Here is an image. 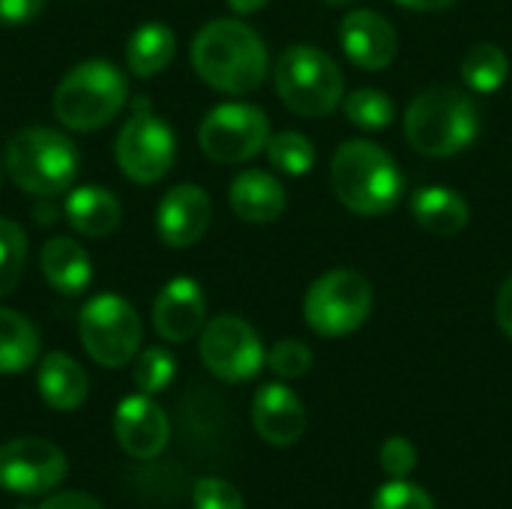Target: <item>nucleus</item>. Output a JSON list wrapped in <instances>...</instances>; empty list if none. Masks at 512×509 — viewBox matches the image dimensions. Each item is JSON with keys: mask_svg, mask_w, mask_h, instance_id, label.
Returning <instances> with one entry per match:
<instances>
[{"mask_svg": "<svg viewBox=\"0 0 512 509\" xmlns=\"http://www.w3.org/2000/svg\"><path fill=\"white\" fill-rule=\"evenodd\" d=\"M192 66L213 90L243 96L264 84L270 57L249 24L237 18H216L192 39Z\"/></svg>", "mask_w": 512, "mask_h": 509, "instance_id": "obj_1", "label": "nucleus"}, {"mask_svg": "<svg viewBox=\"0 0 512 509\" xmlns=\"http://www.w3.org/2000/svg\"><path fill=\"white\" fill-rule=\"evenodd\" d=\"M330 183L336 198L357 216H384L405 192V180L393 156L363 138L345 141L336 150Z\"/></svg>", "mask_w": 512, "mask_h": 509, "instance_id": "obj_2", "label": "nucleus"}, {"mask_svg": "<svg viewBox=\"0 0 512 509\" xmlns=\"http://www.w3.org/2000/svg\"><path fill=\"white\" fill-rule=\"evenodd\" d=\"M480 135V111L465 90L429 87L408 105L405 138L408 144L429 156L447 159L468 150Z\"/></svg>", "mask_w": 512, "mask_h": 509, "instance_id": "obj_3", "label": "nucleus"}, {"mask_svg": "<svg viewBox=\"0 0 512 509\" xmlns=\"http://www.w3.org/2000/svg\"><path fill=\"white\" fill-rule=\"evenodd\" d=\"M129 99L126 75L108 60L78 63L54 90V117L72 132H93L111 123Z\"/></svg>", "mask_w": 512, "mask_h": 509, "instance_id": "obj_4", "label": "nucleus"}, {"mask_svg": "<svg viewBox=\"0 0 512 509\" xmlns=\"http://www.w3.org/2000/svg\"><path fill=\"white\" fill-rule=\"evenodd\" d=\"M6 171L18 189L51 198L75 183L78 150L57 129L27 126L15 132L6 144Z\"/></svg>", "mask_w": 512, "mask_h": 509, "instance_id": "obj_5", "label": "nucleus"}, {"mask_svg": "<svg viewBox=\"0 0 512 509\" xmlns=\"http://www.w3.org/2000/svg\"><path fill=\"white\" fill-rule=\"evenodd\" d=\"M279 99L303 117H324L339 108L345 81L330 54L315 45H291L279 54L273 69Z\"/></svg>", "mask_w": 512, "mask_h": 509, "instance_id": "obj_6", "label": "nucleus"}, {"mask_svg": "<svg viewBox=\"0 0 512 509\" xmlns=\"http://www.w3.org/2000/svg\"><path fill=\"white\" fill-rule=\"evenodd\" d=\"M372 303L375 294L369 279L357 270L339 267L312 282L303 300V315L318 336L339 339L360 330L369 321Z\"/></svg>", "mask_w": 512, "mask_h": 509, "instance_id": "obj_7", "label": "nucleus"}, {"mask_svg": "<svg viewBox=\"0 0 512 509\" xmlns=\"http://www.w3.org/2000/svg\"><path fill=\"white\" fill-rule=\"evenodd\" d=\"M174 153H177V141L171 126L153 111L147 96H138L114 141V156L120 171L132 183L150 186L171 171Z\"/></svg>", "mask_w": 512, "mask_h": 509, "instance_id": "obj_8", "label": "nucleus"}, {"mask_svg": "<svg viewBox=\"0 0 512 509\" xmlns=\"http://www.w3.org/2000/svg\"><path fill=\"white\" fill-rule=\"evenodd\" d=\"M78 336L87 357L105 369H120L135 360L141 348V318L129 300L117 294H99L84 303Z\"/></svg>", "mask_w": 512, "mask_h": 509, "instance_id": "obj_9", "label": "nucleus"}, {"mask_svg": "<svg viewBox=\"0 0 512 509\" xmlns=\"http://www.w3.org/2000/svg\"><path fill=\"white\" fill-rule=\"evenodd\" d=\"M270 120L261 108L246 102L216 105L198 129V144L207 159L219 165H240L267 150Z\"/></svg>", "mask_w": 512, "mask_h": 509, "instance_id": "obj_10", "label": "nucleus"}, {"mask_svg": "<svg viewBox=\"0 0 512 509\" xmlns=\"http://www.w3.org/2000/svg\"><path fill=\"white\" fill-rule=\"evenodd\" d=\"M201 363L228 384L249 381L261 372L267 363L261 336L255 327L237 315H219L201 330V345H198Z\"/></svg>", "mask_w": 512, "mask_h": 509, "instance_id": "obj_11", "label": "nucleus"}, {"mask_svg": "<svg viewBox=\"0 0 512 509\" xmlns=\"http://www.w3.org/2000/svg\"><path fill=\"white\" fill-rule=\"evenodd\" d=\"M66 477V456L42 438L0 444V489L12 495H45Z\"/></svg>", "mask_w": 512, "mask_h": 509, "instance_id": "obj_12", "label": "nucleus"}, {"mask_svg": "<svg viewBox=\"0 0 512 509\" xmlns=\"http://www.w3.org/2000/svg\"><path fill=\"white\" fill-rule=\"evenodd\" d=\"M213 219L210 195L195 183H180L168 189V195L156 207V231L159 240L171 249H189L195 246Z\"/></svg>", "mask_w": 512, "mask_h": 509, "instance_id": "obj_13", "label": "nucleus"}, {"mask_svg": "<svg viewBox=\"0 0 512 509\" xmlns=\"http://www.w3.org/2000/svg\"><path fill=\"white\" fill-rule=\"evenodd\" d=\"M114 435H117V444L123 447L126 456L156 459L168 447L171 423H168L165 411L147 393H138V396H126L117 405Z\"/></svg>", "mask_w": 512, "mask_h": 509, "instance_id": "obj_14", "label": "nucleus"}, {"mask_svg": "<svg viewBox=\"0 0 512 509\" xmlns=\"http://www.w3.org/2000/svg\"><path fill=\"white\" fill-rule=\"evenodd\" d=\"M204 321H207V300L195 279L177 276L159 291L153 303V324L165 342L180 345L195 339L204 330Z\"/></svg>", "mask_w": 512, "mask_h": 509, "instance_id": "obj_15", "label": "nucleus"}, {"mask_svg": "<svg viewBox=\"0 0 512 509\" xmlns=\"http://www.w3.org/2000/svg\"><path fill=\"white\" fill-rule=\"evenodd\" d=\"M339 42L348 60L360 69H387L399 51L393 24L372 9L348 12L339 24Z\"/></svg>", "mask_w": 512, "mask_h": 509, "instance_id": "obj_16", "label": "nucleus"}, {"mask_svg": "<svg viewBox=\"0 0 512 509\" xmlns=\"http://www.w3.org/2000/svg\"><path fill=\"white\" fill-rule=\"evenodd\" d=\"M255 432L273 447H291L306 432V408L294 390L285 384H267L255 393L252 402Z\"/></svg>", "mask_w": 512, "mask_h": 509, "instance_id": "obj_17", "label": "nucleus"}, {"mask_svg": "<svg viewBox=\"0 0 512 509\" xmlns=\"http://www.w3.org/2000/svg\"><path fill=\"white\" fill-rule=\"evenodd\" d=\"M228 201H231V210L243 222L267 225V222H276L285 213L288 195H285V186L273 174L249 168V171H240L231 180Z\"/></svg>", "mask_w": 512, "mask_h": 509, "instance_id": "obj_18", "label": "nucleus"}, {"mask_svg": "<svg viewBox=\"0 0 512 509\" xmlns=\"http://www.w3.org/2000/svg\"><path fill=\"white\" fill-rule=\"evenodd\" d=\"M36 387H39V396L48 408L75 411L84 405V399L90 393V378L75 357H69L63 351H51L39 363Z\"/></svg>", "mask_w": 512, "mask_h": 509, "instance_id": "obj_19", "label": "nucleus"}, {"mask_svg": "<svg viewBox=\"0 0 512 509\" xmlns=\"http://www.w3.org/2000/svg\"><path fill=\"white\" fill-rule=\"evenodd\" d=\"M39 270H42L45 282L60 294H81V291H87V285L93 279V261H90L87 249L69 237H51L42 246Z\"/></svg>", "mask_w": 512, "mask_h": 509, "instance_id": "obj_20", "label": "nucleus"}, {"mask_svg": "<svg viewBox=\"0 0 512 509\" xmlns=\"http://www.w3.org/2000/svg\"><path fill=\"white\" fill-rule=\"evenodd\" d=\"M411 213L420 228L438 237H456L471 222L468 201L447 186H423L411 198Z\"/></svg>", "mask_w": 512, "mask_h": 509, "instance_id": "obj_21", "label": "nucleus"}, {"mask_svg": "<svg viewBox=\"0 0 512 509\" xmlns=\"http://www.w3.org/2000/svg\"><path fill=\"white\" fill-rule=\"evenodd\" d=\"M120 201L105 186H78L66 198V219L84 237H108L120 225Z\"/></svg>", "mask_w": 512, "mask_h": 509, "instance_id": "obj_22", "label": "nucleus"}, {"mask_svg": "<svg viewBox=\"0 0 512 509\" xmlns=\"http://www.w3.org/2000/svg\"><path fill=\"white\" fill-rule=\"evenodd\" d=\"M174 51H177V39L171 27L162 21H147L135 27V33L126 42L129 72L138 78H153L174 60Z\"/></svg>", "mask_w": 512, "mask_h": 509, "instance_id": "obj_23", "label": "nucleus"}, {"mask_svg": "<svg viewBox=\"0 0 512 509\" xmlns=\"http://www.w3.org/2000/svg\"><path fill=\"white\" fill-rule=\"evenodd\" d=\"M39 360V333L15 309H0V375H15Z\"/></svg>", "mask_w": 512, "mask_h": 509, "instance_id": "obj_24", "label": "nucleus"}, {"mask_svg": "<svg viewBox=\"0 0 512 509\" xmlns=\"http://www.w3.org/2000/svg\"><path fill=\"white\" fill-rule=\"evenodd\" d=\"M507 75H510V57L504 54L501 45L480 42L462 60V78H465V84L474 93H495V90H501Z\"/></svg>", "mask_w": 512, "mask_h": 509, "instance_id": "obj_25", "label": "nucleus"}, {"mask_svg": "<svg viewBox=\"0 0 512 509\" xmlns=\"http://www.w3.org/2000/svg\"><path fill=\"white\" fill-rule=\"evenodd\" d=\"M345 114L357 129L366 132H381L393 123L396 117V105L384 90L375 87H360L354 93L345 96Z\"/></svg>", "mask_w": 512, "mask_h": 509, "instance_id": "obj_26", "label": "nucleus"}, {"mask_svg": "<svg viewBox=\"0 0 512 509\" xmlns=\"http://www.w3.org/2000/svg\"><path fill=\"white\" fill-rule=\"evenodd\" d=\"M267 159L276 171L303 177L315 165V144L303 132H279L267 141Z\"/></svg>", "mask_w": 512, "mask_h": 509, "instance_id": "obj_27", "label": "nucleus"}, {"mask_svg": "<svg viewBox=\"0 0 512 509\" xmlns=\"http://www.w3.org/2000/svg\"><path fill=\"white\" fill-rule=\"evenodd\" d=\"M27 261V234L12 219L0 216V297L12 294L24 276Z\"/></svg>", "mask_w": 512, "mask_h": 509, "instance_id": "obj_28", "label": "nucleus"}, {"mask_svg": "<svg viewBox=\"0 0 512 509\" xmlns=\"http://www.w3.org/2000/svg\"><path fill=\"white\" fill-rule=\"evenodd\" d=\"M174 375H177V360L165 348H147V351H141L138 360H135V372H132L135 387L141 393H147V396L162 393L174 381Z\"/></svg>", "mask_w": 512, "mask_h": 509, "instance_id": "obj_29", "label": "nucleus"}, {"mask_svg": "<svg viewBox=\"0 0 512 509\" xmlns=\"http://www.w3.org/2000/svg\"><path fill=\"white\" fill-rule=\"evenodd\" d=\"M267 366L285 378V381H294V378H303L309 369H312V348L300 339H282L270 348L267 354Z\"/></svg>", "mask_w": 512, "mask_h": 509, "instance_id": "obj_30", "label": "nucleus"}, {"mask_svg": "<svg viewBox=\"0 0 512 509\" xmlns=\"http://www.w3.org/2000/svg\"><path fill=\"white\" fill-rule=\"evenodd\" d=\"M372 509H435V501L429 498L426 489L405 480H393L378 489Z\"/></svg>", "mask_w": 512, "mask_h": 509, "instance_id": "obj_31", "label": "nucleus"}, {"mask_svg": "<svg viewBox=\"0 0 512 509\" xmlns=\"http://www.w3.org/2000/svg\"><path fill=\"white\" fill-rule=\"evenodd\" d=\"M192 507L195 509H243V495L216 477L198 480L192 489Z\"/></svg>", "mask_w": 512, "mask_h": 509, "instance_id": "obj_32", "label": "nucleus"}, {"mask_svg": "<svg viewBox=\"0 0 512 509\" xmlns=\"http://www.w3.org/2000/svg\"><path fill=\"white\" fill-rule=\"evenodd\" d=\"M381 468L390 480H405L417 468V450L408 438L393 435L381 447Z\"/></svg>", "mask_w": 512, "mask_h": 509, "instance_id": "obj_33", "label": "nucleus"}, {"mask_svg": "<svg viewBox=\"0 0 512 509\" xmlns=\"http://www.w3.org/2000/svg\"><path fill=\"white\" fill-rule=\"evenodd\" d=\"M42 3L45 0H0V24L3 27L27 24L42 12Z\"/></svg>", "mask_w": 512, "mask_h": 509, "instance_id": "obj_34", "label": "nucleus"}, {"mask_svg": "<svg viewBox=\"0 0 512 509\" xmlns=\"http://www.w3.org/2000/svg\"><path fill=\"white\" fill-rule=\"evenodd\" d=\"M36 509H105L96 498L84 495V492H60L45 498Z\"/></svg>", "mask_w": 512, "mask_h": 509, "instance_id": "obj_35", "label": "nucleus"}, {"mask_svg": "<svg viewBox=\"0 0 512 509\" xmlns=\"http://www.w3.org/2000/svg\"><path fill=\"white\" fill-rule=\"evenodd\" d=\"M498 324H501V330L512 339V276L501 285V291H498Z\"/></svg>", "mask_w": 512, "mask_h": 509, "instance_id": "obj_36", "label": "nucleus"}, {"mask_svg": "<svg viewBox=\"0 0 512 509\" xmlns=\"http://www.w3.org/2000/svg\"><path fill=\"white\" fill-rule=\"evenodd\" d=\"M396 3L405 9H417V12H438V9L453 6L456 0H396Z\"/></svg>", "mask_w": 512, "mask_h": 509, "instance_id": "obj_37", "label": "nucleus"}, {"mask_svg": "<svg viewBox=\"0 0 512 509\" xmlns=\"http://www.w3.org/2000/svg\"><path fill=\"white\" fill-rule=\"evenodd\" d=\"M270 0H228V6L237 12V15H252V12H258V9H264Z\"/></svg>", "mask_w": 512, "mask_h": 509, "instance_id": "obj_38", "label": "nucleus"}, {"mask_svg": "<svg viewBox=\"0 0 512 509\" xmlns=\"http://www.w3.org/2000/svg\"><path fill=\"white\" fill-rule=\"evenodd\" d=\"M324 3H348V0H324Z\"/></svg>", "mask_w": 512, "mask_h": 509, "instance_id": "obj_39", "label": "nucleus"}]
</instances>
